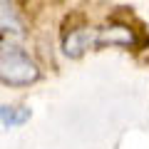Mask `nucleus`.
I'll use <instances>...</instances> for the list:
<instances>
[{
	"label": "nucleus",
	"instance_id": "nucleus-1",
	"mask_svg": "<svg viewBox=\"0 0 149 149\" xmlns=\"http://www.w3.org/2000/svg\"><path fill=\"white\" fill-rule=\"evenodd\" d=\"M37 77H40V70L27 52H22L15 45H0V82L25 87L32 85Z\"/></svg>",
	"mask_w": 149,
	"mask_h": 149
},
{
	"label": "nucleus",
	"instance_id": "nucleus-2",
	"mask_svg": "<svg viewBox=\"0 0 149 149\" xmlns=\"http://www.w3.org/2000/svg\"><path fill=\"white\" fill-rule=\"evenodd\" d=\"M92 45H97V30H74L65 40V52L70 57H80L85 50H90Z\"/></svg>",
	"mask_w": 149,
	"mask_h": 149
},
{
	"label": "nucleus",
	"instance_id": "nucleus-3",
	"mask_svg": "<svg viewBox=\"0 0 149 149\" xmlns=\"http://www.w3.org/2000/svg\"><path fill=\"white\" fill-rule=\"evenodd\" d=\"M0 32H8V35L22 32V20L10 0H0Z\"/></svg>",
	"mask_w": 149,
	"mask_h": 149
},
{
	"label": "nucleus",
	"instance_id": "nucleus-4",
	"mask_svg": "<svg viewBox=\"0 0 149 149\" xmlns=\"http://www.w3.org/2000/svg\"><path fill=\"white\" fill-rule=\"evenodd\" d=\"M17 109H20V107H0V119L5 124H22L30 117V109H22L20 114H17Z\"/></svg>",
	"mask_w": 149,
	"mask_h": 149
}]
</instances>
